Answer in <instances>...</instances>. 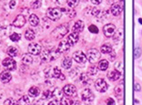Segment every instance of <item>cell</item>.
Instances as JSON below:
<instances>
[{
	"label": "cell",
	"instance_id": "9a60e30c",
	"mask_svg": "<svg viewBox=\"0 0 142 105\" xmlns=\"http://www.w3.org/2000/svg\"><path fill=\"white\" fill-rule=\"evenodd\" d=\"M69 48H70V45L67 43V41H61V42L58 44V46H57V51L59 54H60V53H64V52H66V51L69 49Z\"/></svg>",
	"mask_w": 142,
	"mask_h": 105
},
{
	"label": "cell",
	"instance_id": "2e32d148",
	"mask_svg": "<svg viewBox=\"0 0 142 105\" xmlns=\"http://www.w3.org/2000/svg\"><path fill=\"white\" fill-rule=\"evenodd\" d=\"M78 41V33L73 32V33L69 34V36L67 37V43L70 45V47L76 45V43Z\"/></svg>",
	"mask_w": 142,
	"mask_h": 105
},
{
	"label": "cell",
	"instance_id": "4fadbf2b",
	"mask_svg": "<svg viewBox=\"0 0 142 105\" xmlns=\"http://www.w3.org/2000/svg\"><path fill=\"white\" fill-rule=\"evenodd\" d=\"M121 76V72L118 69H114V70H110V71L108 73V79L112 81H118Z\"/></svg>",
	"mask_w": 142,
	"mask_h": 105
},
{
	"label": "cell",
	"instance_id": "e575fe53",
	"mask_svg": "<svg viewBox=\"0 0 142 105\" xmlns=\"http://www.w3.org/2000/svg\"><path fill=\"white\" fill-rule=\"evenodd\" d=\"M50 97H52V92H51L49 90L44 91V93H43V95H42L43 100H47V99H49Z\"/></svg>",
	"mask_w": 142,
	"mask_h": 105
},
{
	"label": "cell",
	"instance_id": "ac0fdd59",
	"mask_svg": "<svg viewBox=\"0 0 142 105\" xmlns=\"http://www.w3.org/2000/svg\"><path fill=\"white\" fill-rule=\"evenodd\" d=\"M52 74H53V78H56V79H59L61 81H65L66 80V77L64 74H62L61 70L58 69L57 67L52 69Z\"/></svg>",
	"mask_w": 142,
	"mask_h": 105
},
{
	"label": "cell",
	"instance_id": "cb8c5ba5",
	"mask_svg": "<svg viewBox=\"0 0 142 105\" xmlns=\"http://www.w3.org/2000/svg\"><path fill=\"white\" fill-rule=\"evenodd\" d=\"M97 68H98V69L102 70V71H105V70H106L108 68H109V61L106 60H100V61L98 62V66H97Z\"/></svg>",
	"mask_w": 142,
	"mask_h": 105
},
{
	"label": "cell",
	"instance_id": "8992f818",
	"mask_svg": "<svg viewBox=\"0 0 142 105\" xmlns=\"http://www.w3.org/2000/svg\"><path fill=\"white\" fill-rule=\"evenodd\" d=\"M103 33L106 38H111L116 33V26L113 24H106L103 28Z\"/></svg>",
	"mask_w": 142,
	"mask_h": 105
},
{
	"label": "cell",
	"instance_id": "3957f363",
	"mask_svg": "<svg viewBox=\"0 0 142 105\" xmlns=\"http://www.w3.org/2000/svg\"><path fill=\"white\" fill-rule=\"evenodd\" d=\"M47 17L53 21H57L62 17V10L57 7L48 8L47 11Z\"/></svg>",
	"mask_w": 142,
	"mask_h": 105
},
{
	"label": "cell",
	"instance_id": "7a4b0ae2",
	"mask_svg": "<svg viewBox=\"0 0 142 105\" xmlns=\"http://www.w3.org/2000/svg\"><path fill=\"white\" fill-rule=\"evenodd\" d=\"M41 60L44 61H52V60L57 59L59 53L57 50H49V49H44L41 51Z\"/></svg>",
	"mask_w": 142,
	"mask_h": 105
},
{
	"label": "cell",
	"instance_id": "c3c4849f",
	"mask_svg": "<svg viewBox=\"0 0 142 105\" xmlns=\"http://www.w3.org/2000/svg\"><path fill=\"white\" fill-rule=\"evenodd\" d=\"M106 104H108V105L115 104V101H114L113 99H109V100H108V101H106Z\"/></svg>",
	"mask_w": 142,
	"mask_h": 105
},
{
	"label": "cell",
	"instance_id": "d6986e66",
	"mask_svg": "<svg viewBox=\"0 0 142 105\" xmlns=\"http://www.w3.org/2000/svg\"><path fill=\"white\" fill-rule=\"evenodd\" d=\"M0 80H1V81H2L3 83H8L12 80V76L9 72L4 71L0 74Z\"/></svg>",
	"mask_w": 142,
	"mask_h": 105
},
{
	"label": "cell",
	"instance_id": "db71d44e",
	"mask_svg": "<svg viewBox=\"0 0 142 105\" xmlns=\"http://www.w3.org/2000/svg\"><path fill=\"white\" fill-rule=\"evenodd\" d=\"M0 44H1V38H0Z\"/></svg>",
	"mask_w": 142,
	"mask_h": 105
},
{
	"label": "cell",
	"instance_id": "1f68e13d",
	"mask_svg": "<svg viewBox=\"0 0 142 105\" xmlns=\"http://www.w3.org/2000/svg\"><path fill=\"white\" fill-rule=\"evenodd\" d=\"M41 5H42L41 0H35L34 2L31 3V7L34 8V9H38V8H39L41 7Z\"/></svg>",
	"mask_w": 142,
	"mask_h": 105
},
{
	"label": "cell",
	"instance_id": "d4e9b609",
	"mask_svg": "<svg viewBox=\"0 0 142 105\" xmlns=\"http://www.w3.org/2000/svg\"><path fill=\"white\" fill-rule=\"evenodd\" d=\"M39 23V18H38L36 15L32 14L29 17V24L31 25L32 27H37Z\"/></svg>",
	"mask_w": 142,
	"mask_h": 105
},
{
	"label": "cell",
	"instance_id": "ee69618b",
	"mask_svg": "<svg viewBox=\"0 0 142 105\" xmlns=\"http://www.w3.org/2000/svg\"><path fill=\"white\" fill-rule=\"evenodd\" d=\"M115 68H116V69H118V70H119V71H120V69H122V62H121V61L117 62Z\"/></svg>",
	"mask_w": 142,
	"mask_h": 105
},
{
	"label": "cell",
	"instance_id": "f1b7e54d",
	"mask_svg": "<svg viewBox=\"0 0 142 105\" xmlns=\"http://www.w3.org/2000/svg\"><path fill=\"white\" fill-rule=\"evenodd\" d=\"M7 54L12 58L17 57V48H15V47H9V48H7Z\"/></svg>",
	"mask_w": 142,
	"mask_h": 105
},
{
	"label": "cell",
	"instance_id": "83f0119b",
	"mask_svg": "<svg viewBox=\"0 0 142 105\" xmlns=\"http://www.w3.org/2000/svg\"><path fill=\"white\" fill-rule=\"evenodd\" d=\"M25 37L27 40H33L34 38H35V32L33 31V29H27V30L25 32Z\"/></svg>",
	"mask_w": 142,
	"mask_h": 105
},
{
	"label": "cell",
	"instance_id": "836d02e7",
	"mask_svg": "<svg viewBox=\"0 0 142 105\" xmlns=\"http://www.w3.org/2000/svg\"><path fill=\"white\" fill-rule=\"evenodd\" d=\"M142 54V49L139 47H136L135 49H134V58L135 59H138V58L141 56Z\"/></svg>",
	"mask_w": 142,
	"mask_h": 105
},
{
	"label": "cell",
	"instance_id": "4316f807",
	"mask_svg": "<svg viewBox=\"0 0 142 105\" xmlns=\"http://www.w3.org/2000/svg\"><path fill=\"white\" fill-rule=\"evenodd\" d=\"M22 61H23L24 64L30 65L33 63V58H32L31 55H29V54H26V55H24L23 58H22Z\"/></svg>",
	"mask_w": 142,
	"mask_h": 105
},
{
	"label": "cell",
	"instance_id": "74e56055",
	"mask_svg": "<svg viewBox=\"0 0 142 105\" xmlns=\"http://www.w3.org/2000/svg\"><path fill=\"white\" fill-rule=\"evenodd\" d=\"M19 101H21V102H19V103H23V104H28V103H30L28 96H26V95L23 96V97L19 100Z\"/></svg>",
	"mask_w": 142,
	"mask_h": 105
},
{
	"label": "cell",
	"instance_id": "6da1fadb",
	"mask_svg": "<svg viewBox=\"0 0 142 105\" xmlns=\"http://www.w3.org/2000/svg\"><path fill=\"white\" fill-rule=\"evenodd\" d=\"M69 31V24H62L57 27L54 30L51 32V36H53L57 39H60L64 36H66Z\"/></svg>",
	"mask_w": 142,
	"mask_h": 105
},
{
	"label": "cell",
	"instance_id": "d590c367",
	"mask_svg": "<svg viewBox=\"0 0 142 105\" xmlns=\"http://www.w3.org/2000/svg\"><path fill=\"white\" fill-rule=\"evenodd\" d=\"M88 30H89V32H91V33H93V34L98 33V29H97V27L95 26V25H90V26L88 27Z\"/></svg>",
	"mask_w": 142,
	"mask_h": 105
},
{
	"label": "cell",
	"instance_id": "5bb4252c",
	"mask_svg": "<svg viewBox=\"0 0 142 105\" xmlns=\"http://www.w3.org/2000/svg\"><path fill=\"white\" fill-rule=\"evenodd\" d=\"M122 7H121L119 4H118V3H116V4H113V5L111 6V7H110V11H111V14L113 15L114 17H118V16H119V15L121 14V12H122Z\"/></svg>",
	"mask_w": 142,
	"mask_h": 105
},
{
	"label": "cell",
	"instance_id": "9c48e42d",
	"mask_svg": "<svg viewBox=\"0 0 142 105\" xmlns=\"http://www.w3.org/2000/svg\"><path fill=\"white\" fill-rule=\"evenodd\" d=\"M27 50L32 55H39L42 51V47L38 43H31L29 44Z\"/></svg>",
	"mask_w": 142,
	"mask_h": 105
},
{
	"label": "cell",
	"instance_id": "ab89813d",
	"mask_svg": "<svg viewBox=\"0 0 142 105\" xmlns=\"http://www.w3.org/2000/svg\"><path fill=\"white\" fill-rule=\"evenodd\" d=\"M60 101H61V104H66V105H69V104H73V102H72V100H69V99H66V98H62L61 100H60Z\"/></svg>",
	"mask_w": 142,
	"mask_h": 105
},
{
	"label": "cell",
	"instance_id": "e0dca14e",
	"mask_svg": "<svg viewBox=\"0 0 142 105\" xmlns=\"http://www.w3.org/2000/svg\"><path fill=\"white\" fill-rule=\"evenodd\" d=\"M84 28H85V24H84V22L82 20H78V21L75 23L74 25L73 29V32H76V33H80L84 30Z\"/></svg>",
	"mask_w": 142,
	"mask_h": 105
},
{
	"label": "cell",
	"instance_id": "603a6c76",
	"mask_svg": "<svg viewBox=\"0 0 142 105\" xmlns=\"http://www.w3.org/2000/svg\"><path fill=\"white\" fill-rule=\"evenodd\" d=\"M52 97H54L55 100H60L63 98V94H62V91L60 89L58 88H55V90L52 91Z\"/></svg>",
	"mask_w": 142,
	"mask_h": 105
},
{
	"label": "cell",
	"instance_id": "8d00e7d4",
	"mask_svg": "<svg viewBox=\"0 0 142 105\" xmlns=\"http://www.w3.org/2000/svg\"><path fill=\"white\" fill-rule=\"evenodd\" d=\"M79 80H80V81L83 84H86L88 81V77L86 73H83V74H81L80 77H79Z\"/></svg>",
	"mask_w": 142,
	"mask_h": 105
},
{
	"label": "cell",
	"instance_id": "f6af8a7d",
	"mask_svg": "<svg viewBox=\"0 0 142 105\" xmlns=\"http://www.w3.org/2000/svg\"><path fill=\"white\" fill-rule=\"evenodd\" d=\"M15 7H16V1H15V0H11L9 2V7L13 9Z\"/></svg>",
	"mask_w": 142,
	"mask_h": 105
},
{
	"label": "cell",
	"instance_id": "60d3db41",
	"mask_svg": "<svg viewBox=\"0 0 142 105\" xmlns=\"http://www.w3.org/2000/svg\"><path fill=\"white\" fill-rule=\"evenodd\" d=\"M17 103L18 102H16L14 99H7L5 102H4V104L7 105V104H17Z\"/></svg>",
	"mask_w": 142,
	"mask_h": 105
},
{
	"label": "cell",
	"instance_id": "ba28073f",
	"mask_svg": "<svg viewBox=\"0 0 142 105\" xmlns=\"http://www.w3.org/2000/svg\"><path fill=\"white\" fill-rule=\"evenodd\" d=\"M95 88L99 92H105L108 90V83L104 79H98L95 82Z\"/></svg>",
	"mask_w": 142,
	"mask_h": 105
},
{
	"label": "cell",
	"instance_id": "7402d4cb",
	"mask_svg": "<svg viewBox=\"0 0 142 105\" xmlns=\"http://www.w3.org/2000/svg\"><path fill=\"white\" fill-rule=\"evenodd\" d=\"M61 10H62V12H65V14H66V16L69 17L70 18H73L77 14L76 11L70 7H69L68 8H61Z\"/></svg>",
	"mask_w": 142,
	"mask_h": 105
},
{
	"label": "cell",
	"instance_id": "d6a6232c",
	"mask_svg": "<svg viewBox=\"0 0 142 105\" xmlns=\"http://www.w3.org/2000/svg\"><path fill=\"white\" fill-rule=\"evenodd\" d=\"M66 3H67L68 7L74 8L79 4V0H66Z\"/></svg>",
	"mask_w": 142,
	"mask_h": 105
},
{
	"label": "cell",
	"instance_id": "7dc6e473",
	"mask_svg": "<svg viewBox=\"0 0 142 105\" xmlns=\"http://www.w3.org/2000/svg\"><path fill=\"white\" fill-rule=\"evenodd\" d=\"M102 2V0H91V3H93L94 5H99Z\"/></svg>",
	"mask_w": 142,
	"mask_h": 105
},
{
	"label": "cell",
	"instance_id": "5b68a950",
	"mask_svg": "<svg viewBox=\"0 0 142 105\" xmlns=\"http://www.w3.org/2000/svg\"><path fill=\"white\" fill-rule=\"evenodd\" d=\"M2 64H3V67L5 68L7 70H10V71L16 69V68H17V63L12 59V57L5 59V60H3Z\"/></svg>",
	"mask_w": 142,
	"mask_h": 105
},
{
	"label": "cell",
	"instance_id": "4dcf8cb0",
	"mask_svg": "<svg viewBox=\"0 0 142 105\" xmlns=\"http://www.w3.org/2000/svg\"><path fill=\"white\" fill-rule=\"evenodd\" d=\"M9 38L12 41H14V42H17L18 40H20V38H21V35L18 34V33H13V34L10 35Z\"/></svg>",
	"mask_w": 142,
	"mask_h": 105
},
{
	"label": "cell",
	"instance_id": "7bdbcfd3",
	"mask_svg": "<svg viewBox=\"0 0 142 105\" xmlns=\"http://www.w3.org/2000/svg\"><path fill=\"white\" fill-rule=\"evenodd\" d=\"M134 90H135L136 91H141V87H140V85L137 82H136L135 84H134Z\"/></svg>",
	"mask_w": 142,
	"mask_h": 105
},
{
	"label": "cell",
	"instance_id": "f546056e",
	"mask_svg": "<svg viewBox=\"0 0 142 105\" xmlns=\"http://www.w3.org/2000/svg\"><path fill=\"white\" fill-rule=\"evenodd\" d=\"M115 94H116V96L118 97V98H119V97H121V96L123 95V87H122V85H119V86H117L116 88H115Z\"/></svg>",
	"mask_w": 142,
	"mask_h": 105
},
{
	"label": "cell",
	"instance_id": "bcb514c9",
	"mask_svg": "<svg viewBox=\"0 0 142 105\" xmlns=\"http://www.w3.org/2000/svg\"><path fill=\"white\" fill-rule=\"evenodd\" d=\"M59 101H60V100H52V101H50L49 103H48V104L49 105H53V104H60V102H59Z\"/></svg>",
	"mask_w": 142,
	"mask_h": 105
},
{
	"label": "cell",
	"instance_id": "52a82bcc",
	"mask_svg": "<svg viewBox=\"0 0 142 105\" xmlns=\"http://www.w3.org/2000/svg\"><path fill=\"white\" fill-rule=\"evenodd\" d=\"M73 59L75 61L79 63V64H84V63H86L87 60H88L87 55L84 54L82 51H79V50H78V51H76V52L74 53Z\"/></svg>",
	"mask_w": 142,
	"mask_h": 105
},
{
	"label": "cell",
	"instance_id": "f35d334b",
	"mask_svg": "<svg viewBox=\"0 0 142 105\" xmlns=\"http://www.w3.org/2000/svg\"><path fill=\"white\" fill-rule=\"evenodd\" d=\"M97 72V68L94 67V66L90 67L89 69H88V74H90V75H96Z\"/></svg>",
	"mask_w": 142,
	"mask_h": 105
},
{
	"label": "cell",
	"instance_id": "484cf974",
	"mask_svg": "<svg viewBox=\"0 0 142 105\" xmlns=\"http://www.w3.org/2000/svg\"><path fill=\"white\" fill-rule=\"evenodd\" d=\"M100 51L103 54H109V53L112 51V47L109 44H104V45L101 46L100 48Z\"/></svg>",
	"mask_w": 142,
	"mask_h": 105
},
{
	"label": "cell",
	"instance_id": "681fc988",
	"mask_svg": "<svg viewBox=\"0 0 142 105\" xmlns=\"http://www.w3.org/2000/svg\"><path fill=\"white\" fill-rule=\"evenodd\" d=\"M134 103H137V104H138L139 102H138V100H134Z\"/></svg>",
	"mask_w": 142,
	"mask_h": 105
},
{
	"label": "cell",
	"instance_id": "f907efd6",
	"mask_svg": "<svg viewBox=\"0 0 142 105\" xmlns=\"http://www.w3.org/2000/svg\"><path fill=\"white\" fill-rule=\"evenodd\" d=\"M138 21H139V23L142 25V18H138Z\"/></svg>",
	"mask_w": 142,
	"mask_h": 105
},
{
	"label": "cell",
	"instance_id": "7c38bea8",
	"mask_svg": "<svg viewBox=\"0 0 142 105\" xmlns=\"http://www.w3.org/2000/svg\"><path fill=\"white\" fill-rule=\"evenodd\" d=\"M25 24H26V17L23 15H18L12 23V25L16 28H22Z\"/></svg>",
	"mask_w": 142,
	"mask_h": 105
},
{
	"label": "cell",
	"instance_id": "44dd1931",
	"mask_svg": "<svg viewBox=\"0 0 142 105\" xmlns=\"http://www.w3.org/2000/svg\"><path fill=\"white\" fill-rule=\"evenodd\" d=\"M72 66V59L69 57H66L62 61V67L65 69H69Z\"/></svg>",
	"mask_w": 142,
	"mask_h": 105
},
{
	"label": "cell",
	"instance_id": "b9f144b4",
	"mask_svg": "<svg viewBox=\"0 0 142 105\" xmlns=\"http://www.w3.org/2000/svg\"><path fill=\"white\" fill-rule=\"evenodd\" d=\"M115 58H116V53L112 50L111 52L109 53V60H111V61H113V60H115Z\"/></svg>",
	"mask_w": 142,
	"mask_h": 105
},
{
	"label": "cell",
	"instance_id": "8fae6325",
	"mask_svg": "<svg viewBox=\"0 0 142 105\" xmlns=\"http://www.w3.org/2000/svg\"><path fill=\"white\" fill-rule=\"evenodd\" d=\"M77 91L76 87L72 85V84H67L63 88V93L67 97H72L75 95V93Z\"/></svg>",
	"mask_w": 142,
	"mask_h": 105
},
{
	"label": "cell",
	"instance_id": "30bf717a",
	"mask_svg": "<svg viewBox=\"0 0 142 105\" xmlns=\"http://www.w3.org/2000/svg\"><path fill=\"white\" fill-rule=\"evenodd\" d=\"M82 100L86 102H92L93 100H94V94L91 91H90L89 89H86L84 90L82 92Z\"/></svg>",
	"mask_w": 142,
	"mask_h": 105
},
{
	"label": "cell",
	"instance_id": "ffe728a7",
	"mask_svg": "<svg viewBox=\"0 0 142 105\" xmlns=\"http://www.w3.org/2000/svg\"><path fill=\"white\" fill-rule=\"evenodd\" d=\"M28 94H29V96H31V97L36 98V97L39 96V94H40V90H39L38 87H35V86L31 87V88L28 90Z\"/></svg>",
	"mask_w": 142,
	"mask_h": 105
},
{
	"label": "cell",
	"instance_id": "816d5d0a",
	"mask_svg": "<svg viewBox=\"0 0 142 105\" xmlns=\"http://www.w3.org/2000/svg\"><path fill=\"white\" fill-rule=\"evenodd\" d=\"M2 29H3V28H2V27H1V25H0V32H1V30H2Z\"/></svg>",
	"mask_w": 142,
	"mask_h": 105
},
{
	"label": "cell",
	"instance_id": "277c9868",
	"mask_svg": "<svg viewBox=\"0 0 142 105\" xmlns=\"http://www.w3.org/2000/svg\"><path fill=\"white\" fill-rule=\"evenodd\" d=\"M87 58H88V60L91 64H96V63L98 62L100 59V52L96 48H91L88 51Z\"/></svg>",
	"mask_w": 142,
	"mask_h": 105
},
{
	"label": "cell",
	"instance_id": "f5cc1de1",
	"mask_svg": "<svg viewBox=\"0 0 142 105\" xmlns=\"http://www.w3.org/2000/svg\"><path fill=\"white\" fill-rule=\"evenodd\" d=\"M119 1H120V2H123V1H124V0H119Z\"/></svg>",
	"mask_w": 142,
	"mask_h": 105
}]
</instances>
